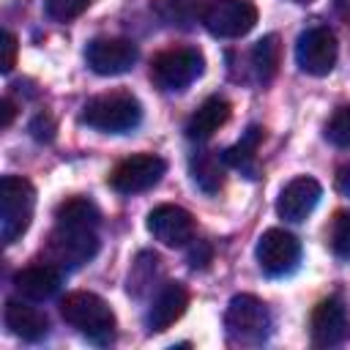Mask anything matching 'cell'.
Returning <instances> with one entry per match:
<instances>
[{"label":"cell","instance_id":"obj_20","mask_svg":"<svg viewBox=\"0 0 350 350\" xmlns=\"http://www.w3.org/2000/svg\"><path fill=\"white\" fill-rule=\"evenodd\" d=\"M260 142H262V129L260 126H249L243 131V137L221 153L224 164L241 170L249 178H257V150H260Z\"/></svg>","mask_w":350,"mask_h":350},{"label":"cell","instance_id":"obj_22","mask_svg":"<svg viewBox=\"0 0 350 350\" xmlns=\"http://www.w3.org/2000/svg\"><path fill=\"white\" fill-rule=\"evenodd\" d=\"M252 66L260 82H271L282 66V44L276 33L262 36L254 46H252Z\"/></svg>","mask_w":350,"mask_h":350},{"label":"cell","instance_id":"obj_14","mask_svg":"<svg viewBox=\"0 0 350 350\" xmlns=\"http://www.w3.org/2000/svg\"><path fill=\"white\" fill-rule=\"evenodd\" d=\"M312 342L317 347L342 345L350 336V317L339 298H325L312 312Z\"/></svg>","mask_w":350,"mask_h":350},{"label":"cell","instance_id":"obj_32","mask_svg":"<svg viewBox=\"0 0 350 350\" xmlns=\"http://www.w3.org/2000/svg\"><path fill=\"white\" fill-rule=\"evenodd\" d=\"M293 3H301V5H309V3H314V0H293Z\"/></svg>","mask_w":350,"mask_h":350},{"label":"cell","instance_id":"obj_6","mask_svg":"<svg viewBox=\"0 0 350 350\" xmlns=\"http://www.w3.org/2000/svg\"><path fill=\"white\" fill-rule=\"evenodd\" d=\"M200 19L216 38H241L257 25V5L252 0H208Z\"/></svg>","mask_w":350,"mask_h":350},{"label":"cell","instance_id":"obj_11","mask_svg":"<svg viewBox=\"0 0 350 350\" xmlns=\"http://www.w3.org/2000/svg\"><path fill=\"white\" fill-rule=\"evenodd\" d=\"M148 232L164 246H186L194 241V216L172 202L156 205L148 213Z\"/></svg>","mask_w":350,"mask_h":350},{"label":"cell","instance_id":"obj_13","mask_svg":"<svg viewBox=\"0 0 350 350\" xmlns=\"http://www.w3.org/2000/svg\"><path fill=\"white\" fill-rule=\"evenodd\" d=\"M320 197H323L320 180H314L312 175H298V178H293V180L279 191L276 213H279L284 221H304V219L317 208Z\"/></svg>","mask_w":350,"mask_h":350},{"label":"cell","instance_id":"obj_5","mask_svg":"<svg viewBox=\"0 0 350 350\" xmlns=\"http://www.w3.org/2000/svg\"><path fill=\"white\" fill-rule=\"evenodd\" d=\"M205 71V57L194 46H175L153 57L150 79L159 90H183Z\"/></svg>","mask_w":350,"mask_h":350},{"label":"cell","instance_id":"obj_29","mask_svg":"<svg viewBox=\"0 0 350 350\" xmlns=\"http://www.w3.org/2000/svg\"><path fill=\"white\" fill-rule=\"evenodd\" d=\"M14 115H16V107L11 98H3L0 101V129H8L14 123Z\"/></svg>","mask_w":350,"mask_h":350},{"label":"cell","instance_id":"obj_26","mask_svg":"<svg viewBox=\"0 0 350 350\" xmlns=\"http://www.w3.org/2000/svg\"><path fill=\"white\" fill-rule=\"evenodd\" d=\"M16 49H19V41L11 30H3V38H0V71L8 74L14 66H16Z\"/></svg>","mask_w":350,"mask_h":350},{"label":"cell","instance_id":"obj_2","mask_svg":"<svg viewBox=\"0 0 350 350\" xmlns=\"http://www.w3.org/2000/svg\"><path fill=\"white\" fill-rule=\"evenodd\" d=\"M142 120V104L129 90H112L93 96L82 109V123L104 134H126Z\"/></svg>","mask_w":350,"mask_h":350},{"label":"cell","instance_id":"obj_23","mask_svg":"<svg viewBox=\"0 0 350 350\" xmlns=\"http://www.w3.org/2000/svg\"><path fill=\"white\" fill-rule=\"evenodd\" d=\"M328 243L331 252L342 260H350V211H339L331 219V230H328Z\"/></svg>","mask_w":350,"mask_h":350},{"label":"cell","instance_id":"obj_27","mask_svg":"<svg viewBox=\"0 0 350 350\" xmlns=\"http://www.w3.org/2000/svg\"><path fill=\"white\" fill-rule=\"evenodd\" d=\"M30 134H33V139H38V142H49V139L55 137V123H52V118H49V115H36L33 123H30Z\"/></svg>","mask_w":350,"mask_h":350},{"label":"cell","instance_id":"obj_16","mask_svg":"<svg viewBox=\"0 0 350 350\" xmlns=\"http://www.w3.org/2000/svg\"><path fill=\"white\" fill-rule=\"evenodd\" d=\"M186 306H189V290L180 282H167L156 293V298L148 309V328L150 331H167L175 320L183 317Z\"/></svg>","mask_w":350,"mask_h":350},{"label":"cell","instance_id":"obj_15","mask_svg":"<svg viewBox=\"0 0 350 350\" xmlns=\"http://www.w3.org/2000/svg\"><path fill=\"white\" fill-rule=\"evenodd\" d=\"M27 301H30V298H27ZM27 301H22V298H8L3 317H5V325H8V331H11L14 336H19V339H25V342H38V339H44L46 331H49V320H46V314H44L41 309H36V306L27 304Z\"/></svg>","mask_w":350,"mask_h":350},{"label":"cell","instance_id":"obj_17","mask_svg":"<svg viewBox=\"0 0 350 350\" xmlns=\"http://www.w3.org/2000/svg\"><path fill=\"white\" fill-rule=\"evenodd\" d=\"M14 284H16V290L25 298H30V301H46V298H52L63 287V273H60V265L36 262V265L22 268L14 276Z\"/></svg>","mask_w":350,"mask_h":350},{"label":"cell","instance_id":"obj_25","mask_svg":"<svg viewBox=\"0 0 350 350\" xmlns=\"http://www.w3.org/2000/svg\"><path fill=\"white\" fill-rule=\"evenodd\" d=\"M90 0H44V11L55 22H71L79 14H85Z\"/></svg>","mask_w":350,"mask_h":350},{"label":"cell","instance_id":"obj_24","mask_svg":"<svg viewBox=\"0 0 350 350\" xmlns=\"http://www.w3.org/2000/svg\"><path fill=\"white\" fill-rule=\"evenodd\" d=\"M325 139L336 148H350V104L339 107L325 123Z\"/></svg>","mask_w":350,"mask_h":350},{"label":"cell","instance_id":"obj_28","mask_svg":"<svg viewBox=\"0 0 350 350\" xmlns=\"http://www.w3.org/2000/svg\"><path fill=\"white\" fill-rule=\"evenodd\" d=\"M211 257H213V252H211V246L202 243V241H197V243L189 249V262H191V268H205V265L211 262Z\"/></svg>","mask_w":350,"mask_h":350},{"label":"cell","instance_id":"obj_21","mask_svg":"<svg viewBox=\"0 0 350 350\" xmlns=\"http://www.w3.org/2000/svg\"><path fill=\"white\" fill-rule=\"evenodd\" d=\"M55 221H57V227L96 230L101 221V213L88 197H68L55 208Z\"/></svg>","mask_w":350,"mask_h":350},{"label":"cell","instance_id":"obj_31","mask_svg":"<svg viewBox=\"0 0 350 350\" xmlns=\"http://www.w3.org/2000/svg\"><path fill=\"white\" fill-rule=\"evenodd\" d=\"M345 19H347V22H350V0H347V3H345Z\"/></svg>","mask_w":350,"mask_h":350},{"label":"cell","instance_id":"obj_10","mask_svg":"<svg viewBox=\"0 0 350 350\" xmlns=\"http://www.w3.org/2000/svg\"><path fill=\"white\" fill-rule=\"evenodd\" d=\"M85 60L90 71L101 77H118L137 63V44L129 38H93L85 49Z\"/></svg>","mask_w":350,"mask_h":350},{"label":"cell","instance_id":"obj_9","mask_svg":"<svg viewBox=\"0 0 350 350\" xmlns=\"http://www.w3.org/2000/svg\"><path fill=\"white\" fill-rule=\"evenodd\" d=\"M167 172V161L156 153H137L123 159L112 175H109V186L120 194H137V191H148L153 189L161 175Z\"/></svg>","mask_w":350,"mask_h":350},{"label":"cell","instance_id":"obj_30","mask_svg":"<svg viewBox=\"0 0 350 350\" xmlns=\"http://www.w3.org/2000/svg\"><path fill=\"white\" fill-rule=\"evenodd\" d=\"M336 183H339V189H342L345 194H350V167L339 170V178H336Z\"/></svg>","mask_w":350,"mask_h":350},{"label":"cell","instance_id":"obj_8","mask_svg":"<svg viewBox=\"0 0 350 350\" xmlns=\"http://www.w3.org/2000/svg\"><path fill=\"white\" fill-rule=\"evenodd\" d=\"M339 57L336 36L328 27H309L298 36L295 44V63L309 77H325L334 71Z\"/></svg>","mask_w":350,"mask_h":350},{"label":"cell","instance_id":"obj_18","mask_svg":"<svg viewBox=\"0 0 350 350\" xmlns=\"http://www.w3.org/2000/svg\"><path fill=\"white\" fill-rule=\"evenodd\" d=\"M230 112H232V107H230L227 98H221V96L205 98V101L191 112V118L186 120V137H189L191 142H205V139H211V137L230 120Z\"/></svg>","mask_w":350,"mask_h":350},{"label":"cell","instance_id":"obj_12","mask_svg":"<svg viewBox=\"0 0 350 350\" xmlns=\"http://www.w3.org/2000/svg\"><path fill=\"white\" fill-rule=\"evenodd\" d=\"M98 252V235L96 230H71V227H55L49 238V254L57 265L77 268L88 260H93Z\"/></svg>","mask_w":350,"mask_h":350},{"label":"cell","instance_id":"obj_1","mask_svg":"<svg viewBox=\"0 0 350 350\" xmlns=\"http://www.w3.org/2000/svg\"><path fill=\"white\" fill-rule=\"evenodd\" d=\"M60 314L82 336L96 345H109L115 339V312L112 306L88 290H74L60 301Z\"/></svg>","mask_w":350,"mask_h":350},{"label":"cell","instance_id":"obj_3","mask_svg":"<svg viewBox=\"0 0 350 350\" xmlns=\"http://www.w3.org/2000/svg\"><path fill=\"white\" fill-rule=\"evenodd\" d=\"M36 208V189L27 178L5 175L0 180V238L14 243L30 227Z\"/></svg>","mask_w":350,"mask_h":350},{"label":"cell","instance_id":"obj_19","mask_svg":"<svg viewBox=\"0 0 350 350\" xmlns=\"http://www.w3.org/2000/svg\"><path fill=\"white\" fill-rule=\"evenodd\" d=\"M189 172L205 194H216L224 186V156L216 150H197L189 159Z\"/></svg>","mask_w":350,"mask_h":350},{"label":"cell","instance_id":"obj_7","mask_svg":"<svg viewBox=\"0 0 350 350\" xmlns=\"http://www.w3.org/2000/svg\"><path fill=\"white\" fill-rule=\"evenodd\" d=\"M254 257H257V265L268 276H287L295 271V265L301 260V243L293 232H287L282 227H271L260 235V241L254 246Z\"/></svg>","mask_w":350,"mask_h":350},{"label":"cell","instance_id":"obj_4","mask_svg":"<svg viewBox=\"0 0 350 350\" xmlns=\"http://www.w3.org/2000/svg\"><path fill=\"white\" fill-rule=\"evenodd\" d=\"M224 328L232 342L260 345L271 334V312L257 295H232L224 312Z\"/></svg>","mask_w":350,"mask_h":350}]
</instances>
